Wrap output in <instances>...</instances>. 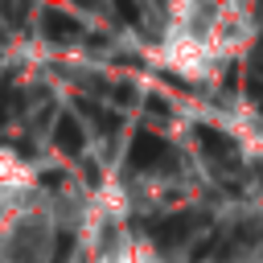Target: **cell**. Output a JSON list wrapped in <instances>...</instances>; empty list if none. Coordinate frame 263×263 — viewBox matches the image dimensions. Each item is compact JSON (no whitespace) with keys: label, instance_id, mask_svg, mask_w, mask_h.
<instances>
[{"label":"cell","instance_id":"6da1fadb","mask_svg":"<svg viewBox=\"0 0 263 263\" xmlns=\"http://www.w3.org/2000/svg\"><path fill=\"white\" fill-rule=\"evenodd\" d=\"M37 189V168L12 152L8 144H0V201H16V197H33Z\"/></svg>","mask_w":263,"mask_h":263},{"label":"cell","instance_id":"7a4b0ae2","mask_svg":"<svg viewBox=\"0 0 263 263\" xmlns=\"http://www.w3.org/2000/svg\"><path fill=\"white\" fill-rule=\"evenodd\" d=\"M95 263H160L156 259V251L152 247H144V242H136V238H119L111 251H103Z\"/></svg>","mask_w":263,"mask_h":263},{"label":"cell","instance_id":"3957f363","mask_svg":"<svg viewBox=\"0 0 263 263\" xmlns=\"http://www.w3.org/2000/svg\"><path fill=\"white\" fill-rule=\"evenodd\" d=\"M255 152H263V132H259V140H255Z\"/></svg>","mask_w":263,"mask_h":263}]
</instances>
